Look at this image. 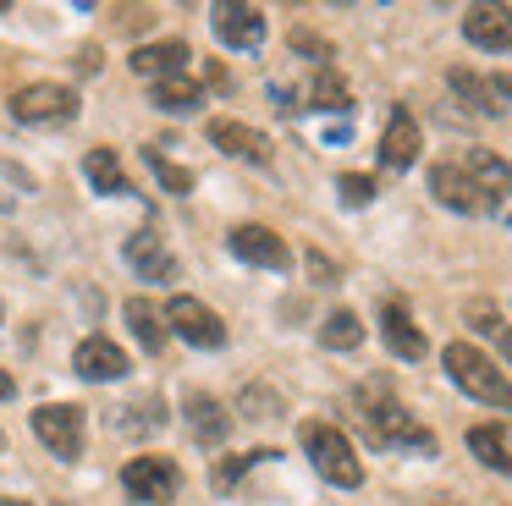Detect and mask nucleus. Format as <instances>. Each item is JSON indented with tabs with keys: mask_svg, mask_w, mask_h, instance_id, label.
<instances>
[{
	"mask_svg": "<svg viewBox=\"0 0 512 506\" xmlns=\"http://www.w3.org/2000/svg\"><path fill=\"white\" fill-rule=\"evenodd\" d=\"M265 457H276V451H237V457H226V462H221V468H215V473H210V484H215V490H221V495H226V490H232V484H237V479H243V473H248V468H254V462H265Z\"/></svg>",
	"mask_w": 512,
	"mask_h": 506,
	"instance_id": "29",
	"label": "nucleus"
},
{
	"mask_svg": "<svg viewBox=\"0 0 512 506\" xmlns=\"http://www.w3.org/2000/svg\"><path fill=\"white\" fill-rule=\"evenodd\" d=\"M463 319H468V325H474L485 341H496V347H501V358L512 363V330H507V314H501V308L490 303V297H474V303L463 308Z\"/></svg>",
	"mask_w": 512,
	"mask_h": 506,
	"instance_id": "21",
	"label": "nucleus"
},
{
	"mask_svg": "<svg viewBox=\"0 0 512 506\" xmlns=\"http://www.w3.org/2000/svg\"><path fill=\"white\" fill-rule=\"evenodd\" d=\"M463 33L479 50H512V11L507 6H468Z\"/></svg>",
	"mask_w": 512,
	"mask_h": 506,
	"instance_id": "15",
	"label": "nucleus"
},
{
	"mask_svg": "<svg viewBox=\"0 0 512 506\" xmlns=\"http://www.w3.org/2000/svg\"><path fill=\"white\" fill-rule=\"evenodd\" d=\"M34 435L45 440L50 451H56L61 462H78V451H83V407H72V402H45L34 413Z\"/></svg>",
	"mask_w": 512,
	"mask_h": 506,
	"instance_id": "6",
	"label": "nucleus"
},
{
	"mask_svg": "<svg viewBox=\"0 0 512 506\" xmlns=\"http://www.w3.org/2000/svg\"><path fill=\"white\" fill-rule=\"evenodd\" d=\"M463 171L479 182V193H485L490 204H496V198H501V204H512V165L501 160V154L474 149V154H468V165H463Z\"/></svg>",
	"mask_w": 512,
	"mask_h": 506,
	"instance_id": "19",
	"label": "nucleus"
},
{
	"mask_svg": "<svg viewBox=\"0 0 512 506\" xmlns=\"http://www.w3.org/2000/svg\"><path fill=\"white\" fill-rule=\"evenodd\" d=\"M12 391H17V385H12V374L0 369V402H6V396H12Z\"/></svg>",
	"mask_w": 512,
	"mask_h": 506,
	"instance_id": "35",
	"label": "nucleus"
},
{
	"mask_svg": "<svg viewBox=\"0 0 512 506\" xmlns=\"http://www.w3.org/2000/svg\"><path fill=\"white\" fill-rule=\"evenodd\" d=\"M210 143L215 149H226L232 160H248V165H270V138L254 127H243V121H210Z\"/></svg>",
	"mask_w": 512,
	"mask_h": 506,
	"instance_id": "14",
	"label": "nucleus"
},
{
	"mask_svg": "<svg viewBox=\"0 0 512 506\" xmlns=\"http://www.w3.org/2000/svg\"><path fill=\"white\" fill-rule=\"evenodd\" d=\"M155 105L160 110H199V83L188 72H171V77H155Z\"/></svg>",
	"mask_w": 512,
	"mask_h": 506,
	"instance_id": "25",
	"label": "nucleus"
},
{
	"mask_svg": "<svg viewBox=\"0 0 512 506\" xmlns=\"http://www.w3.org/2000/svg\"><path fill=\"white\" fill-rule=\"evenodd\" d=\"M320 341H325L331 352H353L358 341H364V325H358V314H353V308H336V314L320 325Z\"/></svg>",
	"mask_w": 512,
	"mask_h": 506,
	"instance_id": "26",
	"label": "nucleus"
},
{
	"mask_svg": "<svg viewBox=\"0 0 512 506\" xmlns=\"http://www.w3.org/2000/svg\"><path fill=\"white\" fill-rule=\"evenodd\" d=\"M353 99H347V83L331 72V66H320V77L309 83V110H347Z\"/></svg>",
	"mask_w": 512,
	"mask_h": 506,
	"instance_id": "27",
	"label": "nucleus"
},
{
	"mask_svg": "<svg viewBox=\"0 0 512 506\" xmlns=\"http://www.w3.org/2000/svg\"><path fill=\"white\" fill-rule=\"evenodd\" d=\"M0 506H28V501H0Z\"/></svg>",
	"mask_w": 512,
	"mask_h": 506,
	"instance_id": "36",
	"label": "nucleus"
},
{
	"mask_svg": "<svg viewBox=\"0 0 512 506\" xmlns=\"http://www.w3.org/2000/svg\"><path fill=\"white\" fill-rule=\"evenodd\" d=\"M441 363H446V374H452V380L463 385L468 396H474V402L512 413V380H507V374H501L479 347H468V341H452V347L441 352Z\"/></svg>",
	"mask_w": 512,
	"mask_h": 506,
	"instance_id": "2",
	"label": "nucleus"
},
{
	"mask_svg": "<svg viewBox=\"0 0 512 506\" xmlns=\"http://www.w3.org/2000/svg\"><path fill=\"white\" fill-rule=\"evenodd\" d=\"M336 193H342V204H353V209H364L369 198H375V176H358V171H347L342 182H336Z\"/></svg>",
	"mask_w": 512,
	"mask_h": 506,
	"instance_id": "31",
	"label": "nucleus"
},
{
	"mask_svg": "<svg viewBox=\"0 0 512 506\" xmlns=\"http://www.w3.org/2000/svg\"><path fill=\"white\" fill-rule=\"evenodd\" d=\"M122 484H127L133 501L166 506L171 495L182 490V473H177V462H171V457H133V462H127V473H122Z\"/></svg>",
	"mask_w": 512,
	"mask_h": 506,
	"instance_id": "5",
	"label": "nucleus"
},
{
	"mask_svg": "<svg viewBox=\"0 0 512 506\" xmlns=\"http://www.w3.org/2000/svg\"><path fill=\"white\" fill-rule=\"evenodd\" d=\"M281 413V396L270 385H248L243 391V418H276Z\"/></svg>",
	"mask_w": 512,
	"mask_h": 506,
	"instance_id": "30",
	"label": "nucleus"
},
{
	"mask_svg": "<svg viewBox=\"0 0 512 506\" xmlns=\"http://www.w3.org/2000/svg\"><path fill=\"white\" fill-rule=\"evenodd\" d=\"M309 270H314V275H320V281H325V286H331V281H336V264H331V259H320V253H309Z\"/></svg>",
	"mask_w": 512,
	"mask_h": 506,
	"instance_id": "34",
	"label": "nucleus"
},
{
	"mask_svg": "<svg viewBox=\"0 0 512 506\" xmlns=\"http://www.w3.org/2000/svg\"><path fill=\"white\" fill-rule=\"evenodd\" d=\"M72 369H78L83 380H122V374H127V352L116 347V341H105V336H89L78 352H72Z\"/></svg>",
	"mask_w": 512,
	"mask_h": 506,
	"instance_id": "16",
	"label": "nucleus"
},
{
	"mask_svg": "<svg viewBox=\"0 0 512 506\" xmlns=\"http://www.w3.org/2000/svg\"><path fill=\"white\" fill-rule=\"evenodd\" d=\"M83 176H89V187H94V193H105V198L133 193L127 176H122V160H116L111 149H89V154H83Z\"/></svg>",
	"mask_w": 512,
	"mask_h": 506,
	"instance_id": "23",
	"label": "nucleus"
},
{
	"mask_svg": "<svg viewBox=\"0 0 512 506\" xmlns=\"http://www.w3.org/2000/svg\"><path fill=\"white\" fill-rule=\"evenodd\" d=\"M188 66V44L182 39H160V44H144V50H133V72L144 77H171Z\"/></svg>",
	"mask_w": 512,
	"mask_h": 506,
	"instance_id": "20",
	"label": "nucleus"
},
{
	"mask_svg": "<svg viewBox=\"0 0 512 506\" xmlns=\"http://www.w3.org/2000/svg\"><path fill=\"white\" fill-rule=\"evenodd\" d=\"M303 451H309V462L320 468V479L336 484V490H358V484H364V462H358L353 446H347L342 429L303 424Z\"/></svg>",
	"mask_w": 512,
	"mask_h": 506,
	"instance_id": "3",
	"label": "nucleus"
},
{
	"mask_svg": "<svg viewBox=\"0 0 512 506\" xmlns=\"http://www.w3.org/2000/svg\"><path fill=\"white\" fill-rule=\"evenodd\" d=\"M380 336H386V347H391V358H424V330L413 325V314L397 303V297H386L380 303Z\"/></svg>",
	"mask_w": 512,
	"mask_h": 506,
	"instance_id": "13",
	"label": "nucleus"
},
{
	"mask_svg": "<svg viewBox=\"0 0 512 506\" xmlns=\"http://www.w3.org/2000/svg\"><path fill=\"white\" fill-rule=\"evenodd\" d=\"M72 66H78V72H100V50H94V44H83L78 61H72Z\"/></svg>",
	"mask_w": 512,
	"mask_h": 506,
	"instance_id": "33",
	"label": "nucleus"
},
{
	"mask_svg": "<svg viewBox=\"0 0 512 506\" xmlns=\"http://www.w3.org/2000/svg\"><path fill=\"white\" fill-rule=\"evenodd\" d=\"M127 264H133L144 281H171V275H177V259L166 253V242H160L155 231H133V237H127Z\"/></svg>",
	"mask_w": 512,
	"mask_h": 506,
	"instance_id": "18",
	"label": "nucleus"
},
{
	"mask_svg": "<svg viewBox=\"0 0 512 506\" xmlns=\"http://www.w3.org/2000/svg\"><path fill=\"white\" fill-rule=\"evenodd\" d=\"M144 160H149V171L160 176V187H166L171 198H182V193H193V171L188 165H177V160H166L160 149H144Z\"/></svg>",
	"mask_w": 512,
	"mask_h": 506,
	"instance_id": "28",
	"label": "nucleus"
},
{
	"mask_svg": "<svg viewBox=\"0 0 512 506\" xmlns=\"http://www.w3.org/2000/svg\"><path fill=\"white\" fill-rule=\"evenodd\" d=\"M452 94L463 99L468 110H485V116H501L512 110V77H479V72H452Z\"/></svg>",
	"mask_w": 512,
	"mask_h": 506,
	"instance_id": "10",
	"label": "nucleus"
},
{
	"mask_svg": "<svg viewBox=\"0 0 512 506\" xmlns=\"http://www.w3.org/2000/svg\"><path fill=\"white\" fill-rule=\"evenodd\" d=\"M56 506H67V501H56Z\"/></svg>",
	"mask_w": 512,
	"mask_h": 506,
	"instance_id": "37",
	"label": "nucleus"
},
{
	"mask_svg": "<svg viewBox=\"0 0 512 506\" xmlns=\"http://www.w3.org/2000/svg\"><path fill=\"white\" fill-rule=\"evenodd\" d=\"M12 116L23 127H61V121L78 116V94L61 83H28L12 94Z\"/></svg>",
	"mask_w": 512,
	"mask_h": 506,
	"instance_id": "4",
	"label": "nucleus"
},
{
	"mask_svg": "<svg viewBox=\"0 0 512 506\" xmlns=\"http://www.w3.org/2000/svg\"><path fill=\"white\" fill-rule=\"evenodd\" d=\"M210 28L226 50H259V39H265L259 6H243V0H221V6L210 11Z\"/></svg>",
	"mask_w": 512,
	"mask_h": 506,
	"instance_id": "7",
	"label": "nucleus"
},
{
	"mask_svg": "<svg viewBox=\"0 0 512 506\" xmlns=\"http://www.w3.org/2000/svg\"><path fill=\"white\" fill-rule=\"evenodd\" d=\"M292 50H309V55H320V61H331V44H320V39H314V33H292Z\"/></svg>",
	"mask_w": 512,
	"mask_h": 506,
	"instance_id": "32",
	"label": "nucleus"
},
{
	"mask_svg": "<svg viewBox=\"0 0 512 506\" xmlns=\"http://www.w3.org/2000/svg\"><path fill=\"white\" fill-rule=\"evenodd\" d=\"M419 121L408 116V105H397L391 110V121H386V138H380V165L386 171H408L413 160H419Z\"/></svg>",
	"mask_w": 512,
	"mask_h": 506,
	"instance_id": "12",
	"label": "nucleus"
},
{
	"mask_svg": "<svg viewBox=\"0 0 512 506\" xmlns=\"http://www.w3.org/2000/svg\"><path fill=\"white\" fill-rule=\"evenodd\" d=\"M430 193L441 198L446 209H457V215H490V209H496L485 193H479V182L463 171V165H435V171H430Z\"/></svg>",
	"mask_w": 512,
	"mask_h": 506,
	"instance_id": "8",
	"label": "nucleus"
},
{
	"mask_svg": "<svg viewBox=\"0 0 512 506\" xmlns=\"http://www.w3.org/2000/svg\"><path fill=\"white\" fill-rule=\"evenodd\" d=\"M226 242H232V253L243 264H265V270H287V264H292L287 242H281L270 226H237Z\"/></svg>",
	"mask_w": 512,
	"mask_h": 506,
	"instance_id": "11",
	"label": "nucleus"
},
{
	"mask_svg": "<svg viewBox=\"0 0 512 506\" xmlns=\"http://www.w3.org/2000/svg\"><path fill=\"white\" fill-rule=\"evenodd\" d=\"M127 325H133V336H138V347H144V352L166 347V314H160L149 297H127Z\"/></svg>",
	"mask_w": 512,
	"mask_h": 506,
	"instance_id": "22",
	"label": "nucleus"
},
{
	"mask_svg": "<svg viewBox=\"0 0 512 506\" xmlns=\"http://www.w3.org/2000/svg\"><path fill=\"white\" fill-rule=\"evenodd\" d=\"M353 413H358V424H364V435L375 440V446L435 451V435L397 402V396H391L386 380H364V385H358V391H353Z\"/></svg>",
	"mask_w": 512,
	"mask_h": 506,
	"instance_id": "1",
	"label": "nucleus"
},
{
	"mask_svg": "<svg viewBox=\"0 0 512 506\" xmlns=\"http://www.w3.org/2000/svg\"><path fill=\"white\" fill-rule=\"evenodd\" d=\"M468 451H474L485 468H496V473H512V446H507V435H501L496 424H479V429H468Z\"/></svg>",
	"mask_w": 512,
	"mask_h": 506,
	"instance_id": "24",
	"label": "nucleus"
},
{
	"mask_svg": "<svg viewBox=\"0 0 512 506\" xmlns=\"http://www.w3.org/2000/svg\"><path fill=\"white\" fill-rule=\"evenodd\" d=\"M182 413H188V429H193V440H199V446H221V440H226V429H232L226 407L215 402L210 391H193L188 402H182Z\"/></svg>",
	"mask_w": 512,
	"mask_h": 506,
	"instance_id": "17",
	"label": "nucleus"
},
{
	"mask_svg": "<svg viewBox=\"0 0 512 506\" xmlns=\"http://www.w3.org/2000/svg\"><path fill=\"white\" fill-rule=\"evenodd\" d=\"M166 325L177 330L182 341H193V347H221V341H226V325H221V319H215L210 308L199 303V297H171Z\"/></svg>",
	"mask_w": 512,
	"mask_h": 506,
	"instance_id": "9",
	"label": "nucleus"
}]
</instances>
